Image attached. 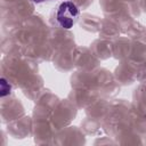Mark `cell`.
I'll use <instances>...</instances> for the list:
<instances>
[{
	"mask_svg": "<svg viewBox=\"0 0 146 146\" xmlns=\"http://www.w3.org/2000/svg\"><path fill=\"white\" fill-rule=\"evenodd\" d=\"M80 16V11L78 6L72 2V1H64L59 5L57 13H56V18L58 24L63 29H71L73 25L76 23L78 18Z\"/></svg>",
	"mask_w": 146,
	"mask_h": 146,
	"instance_id": "obj_1",
	"label": "cell"
},
{
	"mask_svg": "<svg viewBox=\"0 0 146 146\" xmlns=\"http://www.w3.org/2000/svg\"><path fill=\"white\" fill-rule=\"evenodd\" d=\"M33 2H36V3H39V2H43V1H49V0H32Z\"/></svg>",
	"mask_w": 146,
	"mask_h": 146,
	"instance_id": "obj_3",
	"label": "cell"
},
{
	"mask_svg": "<svg viewBox=\"0 0 146 146\" xmlns=\"http://www.w3.org/2000/svg\"><path fill=\"white\" fill-rule=\"evenodd\" d=\"M0 84H1V92H0V96L1 97H5L6 95H8L9 92H10V86H9V83L2 78L1 80H0Z\"/></svg>",
	"mask_w": 146,
	"mask_h": 146,
	"instance_id": "obj_2",
	"label": "cell"
}]
</instances>
